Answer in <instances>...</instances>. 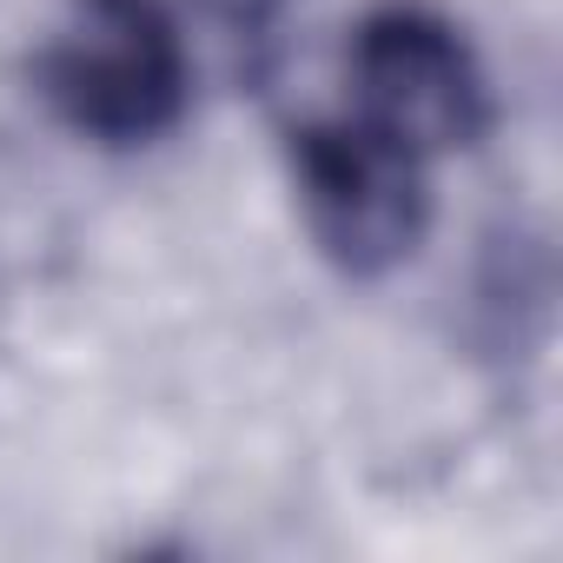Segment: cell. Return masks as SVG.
<instances>
[{
    "label": "cell",
    "instance_id": "277c9868",
    "mask_svg": "<svg viewBox=\"0 0 563 563\" xmlns=\"http://www.w3.org/2000/svg\"><path fill=\"white\" fill-rule=\"evenodd\" d=\"M278 8H286V0H206V14H212L225 34H239V41H258V34L278 21Z\"/></svg>",
    "mask_w": 563,
    "mask_h": 563
},
{
    "label": "cell",
    "instance_id": "6da1fadb",
    "mask_svg": "<svg viewBox=\"0 0 563 563\" xmlns=\"http://www.w3.org/2000/svg\"><path fill=\"white\" fill-rule=\"evenodd\" d=\"M41 93L100 146H146L186 113V41L166 0H67Z\"/></svg>",
    "mask_w": 563,
    "mask_h": 563
},
{
    "label": "cell",
    "instance_id": "3957f363",
    "mask_svg": "<svg viewBox=\"0 0 563 563\" xmlns=\"http://www.w3.org/2000/svg\"><path fill=\"white\" fill-rule=\"evenodd\" d=\"M352 80H358V120L411 146L418 159L471 146L490 120L477 54L444 14L411 8V0H391V8L358 21Z\"/></svg>",
    "mask_w": 563,
    "mask_h": 563
},
{
    "label": "cell",
    "instance_id": "7a4b0ae2",
    "mask_svg": "<svg viewBox=\"0 0 563 563\" xmlns=\"http://www.w3.org/2000/svg\"><path fill=\"white\" fill-rule=\"evenodd\" d=\"M292 179L312 239L352 278H378L405 265L431 225L424 166L411 146L378 133L372 120H312L292 133Z\"/></svg>",
    "mask_w": 563,
    "mask_h": 563
}]
</instances>
